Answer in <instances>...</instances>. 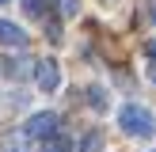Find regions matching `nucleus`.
<instances>
[{
  "mask_svg": "<svg viewBox=\"0 0 156 152\" xmlns=\"http://www.w3.org/2000/svg\"><path fill=\"white\" fill-rule=\"evenodd\" d=\"M118 126L126 129L129 137H152L156 133V118L145 110L141 103H126V106H122V110H118Z\"/></svg>",
  "mask_w": 156,
  "mask_h": 152,
  "instance_id": "1",
  "label": "nucleus"
},
{
  "mask_svg": "<svg viewBox=\"0 0 156 152\" xmlns=\"http://www.w3.org/2000/svg\"><path fill=\"white\" fill-rule=\"evenodd\" d=\"M23 133H27V137H50V133H57V114H53V110L34 114V118L23 126Z\"/></svg>",
  "mask_w": 156,
  "mask_h": 152,
  "instance_id": "2",
  "label": "nucleus"
},
{
  "mask_svg": "<svg viewBox=\"0 0 156 152\" xmlns=\"http://www.w3.org/2000/svg\"><path fill=\"white\" fill-rule=\"evenodd\" d=\"M38 88H42V91H57L61 88V68H57V61H38Z\"/></svg>",
  "mask_w": 156,
  "mask_h": 152,
  "instance_id": "3",
  "label": "nucleus"
},
{
  "mask_svg": "<svg viewBox=\"0 0 156 152\" xmlns=\"http://www.w3.org/2000/svg\"><path fill=\"white\" fill-rule=\"evenodd\" d=\"M0 46H8V50H23L27 46V30L15 27V23L0 19Z\"/></svg>",
  "mask_w": 156,
  "mask_h": 152,
  "instance_id": "4",
  "label": "nucleus"
},
{
  "mask_svg": "<svg viewBox=\"0 0 156 152\" xmlns=\"http://www.w3.org/2000/svg\"><path fill=\"white\" fill-rule=\"evenodd\" d=\"M42 152H73V141L61 133H50V137H42Z\"/></svg>",
  "mask_w": 156,
  "mask_h": 152,
  "instance_id": "5",
  "label": "nucleus"
},
{
  "mask_svg": "<svg viewBox=\"0 0 156 152\" xmlns=\"http://www.w3.org/2000/svg\"><path fill=\"white\" fill-rule=\"evenodd\" d=\"M0 152H27V133H8L4 141H0Z\"/></svg>",
  "mask_w": 156,
  "mask_h": 152,
  "instance_id": "6",
  "label": "nucleus"
},
{
  "mask_svg": "<svg viewBox=\"0 0 156 152\" xmlns=\"http://www.w3.org/2000/svg\"><path fill=\"white\" fill-rule=\"evenodd\" d=\"M99 148H103V133H99V129H91L88 141L80 144V152H99Z\"/></svg>",
  "mask_w": 156,
  "mask_h": 152,
  "instance_id": "7",
  "label": "nucleus"
},
{
  "mask_svg": "<svg viewBox=\"0 0 156 152\" xmlns=\"http://www.w3.org/2000/svg\"><path fill=\"white\" fill-rule=\"evenodd\" d=\"M88 95H91V106H95V110H107V91L103 88H91Z\"/></svg>",
  "mask_w": 156,
  "mask_h": 152,
  "instance_id": "8",
  "label": "nucleus"
},
{
  "mask_svg": "<svg viewBox=\"0 0 156 152\" xmlns=\"http://www.w3.org/2000/svg\"><path fill=\"white\" fill-rule=\"evenodd\" d=\"M23 8H27L30 15H42L46 12V0H23Z\"/></svg>",
  "mask_w": 156,
  "mask_h": 152,
  "instance_id": "9",
  "label": "nucleus"
},
{
  "mask_svg": "<svg viewBox=\"0 0 156 152\" xmlns=\"http://www.w3.org/2000/svg\"><path fill=\"white\" fill-rule=\"evenodd\" d=\"M76 8H80V0H61V12L65 15H76Z\"/></svg>",
  "mask_w": 156,
  "mask_h": 152,
  "instance_id": "10",
  "label": "nucleus"
},
{
  "mask_svg": "<svg viewBox=\"0 0 156 152\" xmlns=\"http://www.w3.org/2000/svg\"><path fill=\"white\" fill-rule=\"evenodd\" d=\"M145 50H149V57H156V42H149V46H145Z\"/></svg>",
  "mask_w": 156,
  "mask_h": 152,
  "instance_id": "11",
  "label": "nucleus"
},
{
  "mask_svg": "<svg viewBox=\"0 0 156 152\" xmlns=\"http://www.w3.org/2000/svg\"><path fill=\"white\" fill-rule=\"evenodd\" d=\"M0 4H8V0H0Z\"/></svg>",
  "mask_w": 156,
  "mask_h": 152,
  "instance_id": "12",
  "label": "nucleus"
},
{
  "mask_svg": "<svg viewBox=\"0 0 156 152\" xmlns=\"http://www.w3.org/2000/svg\"><path fill=\"white\" fill-rule=\"evenodd\" d=\"M152 80H156V72H152Z\"/></svg>",
  "mask_w": 156,
  "mask_h": 152,
  "instance_id": "13",
  "label": "nucleus"
}]
</instances>
